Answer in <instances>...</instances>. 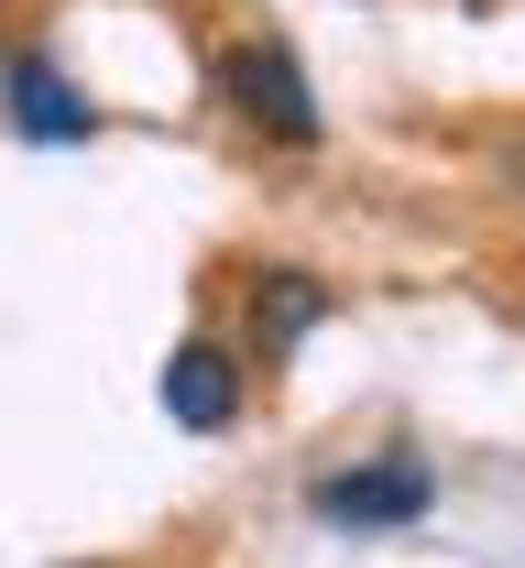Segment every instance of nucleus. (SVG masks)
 I'll list each match as a JSON object with an SVG mask.
<instances>
[{"mask_svg":"<svg viewBox=\"0 0 525 568\" xmlns=\"http://www.w3.org/2000/svg\"><path fill=\"white\" fill-rule=\"evenodd\" d=\"M220 99H230V121H252L263 142H317L329 132V110H317V88H306V67H296V44H274V33H241L220 55Z\"/></svg>","mask_w":525,"mask_h":568,"instance_id":"nucleus-1","label":"nucleus"},{"mask_svg":"<svg viewBox=\"0 0 525 568\" xmlns=\"http://www.w3.org/2000/svg\"><path fill=\"white\" fill-rule=\"evenodd\" d=\"M427 503H438V470H427V459H405V448H383V459H351V470L306 481V514H317V525H351V536L427 525Z\"/></svg>","mask_w":525,"mask_h":568,"instance_id":"nucleus-2","label":"nucleus"},{"mask_svg":"<svg viewBox=\"0 0 525 568\" xmlns=\"http://www.w3.org/2000/svg\"><path fill=\"white\" fill-rule=\"evenodd\" d=\"M0 110H11V132L44 142V153H67V142H99V110L77 99V77L55 55H11L0 67Z\"/></svg>","mask_w":525,"mask_h":568,"instance_id":"nucleus-3","label":"nucleus"},{"mask_svg":"<svg viewBox=\"0 0 525 568\" xmlns=\"http://www.w3.org/2000/svg\"><path fill=\"white\" fill-rule=\"evenodd\" d=\"M164 416L186 426V437H220L230 416H241V351H220V339H186V351L164 361Z\"/></svg>","mask_w":525,"mask_h":568,"instance_id":"nucleus-4","label":"nucleus"},{"mask_svg":"<svg viewBox=\"0 0 525 568\" xmlns=\"http://www.w3.org/2000/svg\"><path fill=\"white\" fill-rule=\"evenodd\" d=\"M329 306H340V295H329L317 274H296V263H285V274H263V284H252V361L274 372L296 339H317V328H329Z\"/></svg>","mask_w":525,"mask_h":568,"instance_id":"nucleus-5","label":"nucleus"},{"mask_svg":"<svg viewBox=\"0 0 525 568\" xmlns=\"http://www.w3.org/2000/svg\"><path fill=\"white\" fill-rule=\"evenodd\" d=\"M0 67H11V0H0Z\"/></svg>","mask_w":525,"mask_h":568,"instance_id":"nucleus-6","label":"nucleus"},{"mask_svg":"<svg viewBox=\"0 0 525 568\" xmlns=\"http://www.w3.org/2000/svg\"><path fill=\"white\" fill-rule=\"evenodd\" d=\"M99 568H110V558H99Z\"/></svg>","mask_w":525,"mask_h":568,"instance_id":"nucleus-7","label":"nucleus"}]
</instances>
